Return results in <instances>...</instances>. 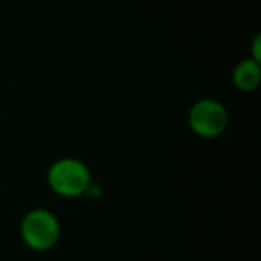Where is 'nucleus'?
Wrapping results in <instances>:
<instances>
[{
    "label": "nucleus",
    "instance_id": "3",
    "mask_svg": "<svg viewBox=\"0 0 261 261\" xmlns=\"http://www.w3.org/2000/svg\"><path fill=\"white\" fill-rule=\"evenodd\" d=\"M188 125L199 138H218L229 125V113L222 102L215 98H200L190 108Z\"/></svg>",
    "mask_w": 261,
    "mask_h": 261
},
{
    "label": "nucleus",
    "instance_id": "5",
    "mask_svg": "<svg viewBox=\"0 0 261 261\" xmlns=\"http://www.w3.org/2000/svg\"><path fill=\"white\" fill-rule=\"evenodd\" d=\"M261 38L259 36H256L254 38V43H252V54L249 56V58H252V59H256V61H259L261 63V52H259V43H261Z\"/></svg>",
    "mask_w": 261,
    "mask_h": 261
},
{
    "label": "nucleus",
    "instance_id": "1",
    "mask_svg": "<svg viewBox=\"0 0 261 261\" xmlns=\"http://www.w3.org/2000/svg\"><path fill=\"white\" fill-rule=\"evenodd\" d=\"M47 182L50 190L65 199H77L86 195L93 177L86 163L75 158H61L47 170Z\"/></svg>",
    "mask_w": 261,
    "mask_h": 261
},
{
    "label": "nucleus",
    "instance_id": "2",
    "mask_svg": "<svg viewBox=\"0 0 261 261\" xmlns=\"http://www.w3.org/2000/svg\"><path fill=\"white\" fill-rule=\"evenodd\" d=\"M20 236L29 249L36 252H47L58 245L61 238V224L52 211L45 207H34L23 215L20 222Z\"/></svg>",
    "mask_w": 261,
    "mask_h": 261
},
{
    "label": "nucleus",
    "instance_id": "4",
    "mask_svg": "<svg viewBox=\"0 0 261 261\" xmlns=\"http://www.w3.org/2000/svg\"><path fill=\"white\" fill-rule=\"evenodd\" d=\"M232 83L240 91H254L261 83V63L245 58L232 70Z\"/></svg>",
    "mask_w": 261,
    "mask_h": 261
}]
</instances>
